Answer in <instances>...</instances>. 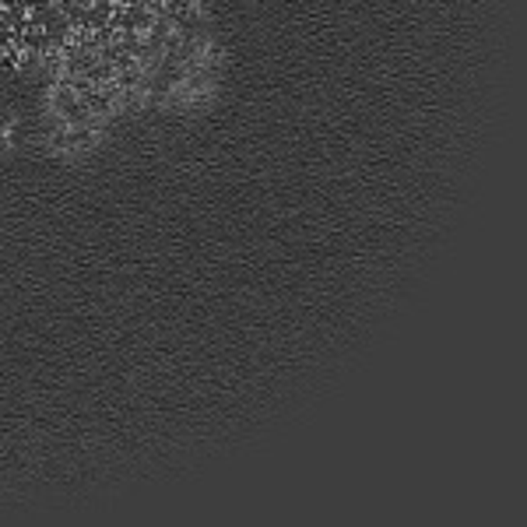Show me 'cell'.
<instances>
[{
	"label": "cell",
	"instance_id": "1",
	"mask_svg": "<svg viewBox=\"0 0 527 527\" xmlns=\"http://www.w3.org/2000/svg\"><path fill=\"white\" fill-rule=\"evenodd\" d=\"M92 137H95L92 127H67V123H63V130L53 134V144L63 148V151H70V148H85V144H92Z\"/></svg>",
	"mask_w": 527,
	"mask_h": 527
},
{
	"label": "cell",
	"instance_id": "2",
	"mask_svg": "<svg viewBox=\"0 0 527 527\" xmlns=\"http://www.w3.org/2000/svg\"><path fill=\"white\" fill-rule=\"evenodd\" d=\"M92 85H110V81H117V70H113V63H106V60H95V67L85 74Z\"/></svg>",
	"mask_w": 527,
	"mask_h": 527
},
{
	"label": "cell",
	"instance_id": "3",
	"mask_svg": "<svg viewBox=\"0 0 527 527\" xmlns=\"http://www.w3.org/2000/svg\"><path fill=\"white\" fill-rule=\"evenodd\" d=\"M21 57H25V53H21V50L11 43V46L0 53V70H14V67H21Z\"/></svg>",
	"mask_w": 527,
	"mask_h": 527
}]
</instances>
